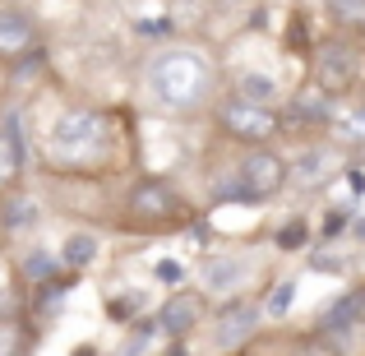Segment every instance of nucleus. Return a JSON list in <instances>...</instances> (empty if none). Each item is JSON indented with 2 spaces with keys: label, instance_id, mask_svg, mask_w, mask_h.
<instances>
[{
  "label": "nucleus",
  "instance_id": "nucleus-1",
  "mask_svg": "<svg viewBox=\"0 0 365 356\" xmlns=\"http://www.w3.org/2000/svg\"><path fill=\"white\" fill-rule=\"evenodd\" d=\"M148 93L158 107L176 111V116H190V111L208 107L217 93V74L208 65L204 51L195 46H171V51H158L148 65Z\"/></svg>",
  "mask_w": 365,
  "mask_h": 356
},
{
  "label": "nucleus",
  "instance_id": "nucleus-2",
  "mask_svg": "<svg viewBox=\"0 0 365 356\" xmlns=\"http://www.w3.org/2000/svg\"><path fill=\"white\" fill-rule=\"evenodd\" d=\"M111 139H116V121L107 111L70 107L46 134V158L56 167H102L111 158Z\"/></svg>",
  "mask_w": 365,
  "mask_h": 356
},
{
  "label": "nucleus",
  "instance_id": "nucleus-3",
  "mask_svg": "<svg viewBox=\"0 0 365 356\" xmlns=\"http://www.w3.org/2000/svg\"><path fill=\"white\" fill-rule=\"evenodd\" d=\"M292 185V162L273 148H245V158L236 162V176L217 190L222 204H264V199L282 195Z\"/></svg>",
  "mask_w": 365,
  "mask_h": 356
},
{
  "label": "nucleus",
  "instance_id": "nucleus-4",
  "mask_svg": "<svg viewBox=\"0 0 365 356\" xmlns=\"http://www.w3.org/2000/svg\"><path fill=\"white\" fill-rule=\"evenodd\" d=\"M282 111L277 107H264V102H250V98H227L217 107V130L227 139L245 143V148H273V139L282 134Z\"/></svg>",
  "mask_w": 365,
  "mask_h": 356
},
{
  "label": "nucleus",
  "instance_id": "nucleus-5",
  "mask_svg": "<svg viewBox=\"0 0 365 356\" xmlns=\"http://www.w3.org/2000/svg\"><path fill=\"white\" fill-rule=\"evenodd\" d=\"M310 83L319 93H329L333 102L351 98V88L361 83V51L351 42H342V37H333V42H324L319 51H314V65H310Z\"/></svg>",
  "mask_w": 365,
  "mask_h": 356
},
{
  "label": "nucleus",
  "instance_id": "nucleus-6",
  "mask_svg": "<svg viewBox=\"0 0 365 356\" xmlns=\"http://www.w3.org/2000/svg\"><path fill=\"white\" fill-rule=\"evenodd\" d=\"M264 315L255 301H222L213 310V342L222 352H241V342H250L259 329H264Z\"/></svg>",
  "mask_w": 365,
  "mask_h": 356
},
{
  "label": "nucleus",
  "instance_id": "nucleus-7",
  "mask_svg": "<svg viewBox=\"0 0 365 356\" xmlns=\"http://www.w3.org/2000/svg\"><path fill=\"white\" fill-rule=\"evenodd\" d=\"M130 218L143 227H167L180 218V195L167 180H139L130 190Z\"/></svg>",
  "mask_w": 365,
  "mask_h": 356
},
{
  "label": "nucleus",
  "instance_id": "nucleus-8",
  "mask_svg": "<svg viewBox=\"0 0 365 356\" xmlns=\"http://www.w3.org/2000/svg\"><path fill=\"white\" fill-rule=\"evenodd\" d=\"M33 51H37V24L24 9L0 5V61H24Z\"/></svg>",
  "mask_w": 365,
  "mask_h": 356
},
{
  "label": "nucleus",
  "instance_id": "nucleus-9",
  "mask_svg": "<svg viewBox=\"0 0 365 356\" xmlns=\"http://www.w3.org/2000/svg\"><path fill=\"white\" fill-rule=\"evenodd\" d=\"M333 176H338V148H329V143H310L292 162V185H301V190H319Z\"/></svg>",
  "mask_w": 365,
  "mask_h": 356
},
{
  "label": "nucleus",
  "instance_id": "nucleus-10",
  "mask_svg": "<svg viewBox=\"0 0 365 356\" xmlns=\"http://www.w3.org/2000/svg\"><path fill=\"white\" fill-rule=\"evenodd\" d=\"M245 273H250V264L241 255H213V259H204V268H199V287L232 301V292H241Z\"/></svg>",
  "mask_w": 365,
  "mask_h": 356
},
{
  "label": "nucleus",
  "instance_id": "nucleus-11",
  "mask_svg": "<svg viewBox=\"0 0 365 356\" xmlns=\"http://www.w3.org/2000/svg\"><path fill=\"white\" fill-rule=\"evenodd\" d=\"M199 320H204V296L199 292H176V296H167V305L158 310V329L171 333V338H185Z\"/></svg>",
  "mask_w": 365,
  "mask_h": 356
},
{
  "label": "nucleus",
  "instance_id": "nucleus-12",
  "mask_svg": "<svg viewBox=\"0 0 365 356\" xmlns=\"http://www.w3.org/2000/svg\"><path fill=\"white\" fill-rule=\"evenodd\" d=\"M329 134L338 148H365V98H342L329 116Z\"/></svg>",
  "mask_w": 365,
  "mask_h": 356
},
{
  "label": "nucleus",
  "instance_id": "nucleus-13",
  "mask_svg": "<svg viewBox=\"0 0 365 356\" xmlns=\"http://www.w3.org/2000/svg\"><path fill=\"white\" fill-rule=\"evenodd\" d=\"M24 130H19V116H5L0 121V190L19 185V176H24Z\"/></svg>",
  "mask_w": 365,
  "mask_h": 356
},
{
  "label": "nucleus",
  "instance_id": "nucleus-14",
  "mask_svg": "<svg viewBox=\"0 0 365 356\" xmlns=\"http://www.w3.org/2000/svg\"><path fill=\"white\" fill-rule=\"evenodd\" d=\"M19 273H24V283H33V287H51L56 278L65 273V264H61V255H51V250H28L24 264H19Z\"/></svg>",
  "mask_w": 365,
  "mask_h": 356
},
{
  "label": "nucleus",
  "instance_id": "nucleus-15",
  "mask_svg": "<svg viewBox=\"0 0 365 356\" xmlns=\"http://www.w3.org/2000/svg\"><path fill=\"white\" fill-rule=\"evenodd\" d=\"M93 259H98V236L93 232H70L61 245V264L65 273H79V268H88Z\"/></svg>",
  "mask_w": 365,
  "mask_h": 356
},
{
  "label": "nucleus",
  "instance_id": "nucleus-16",
  "mask_svg": "<svg viewBox=\"0 0 365 356\" xmlns=\"http://www.w3.org/2000/svg\"><path fill=\"white\" fill-rule=\"evenodd\" d=\"M0 223H5V232H24V227L37 223V199L33 195H9L5 204H0Z\"/></svg>",
  "mask_w": 365,
  "mask_h": 356
},
{
  "label": "nucleus",
  "instance_id": "nucleus-17",
  "mask_svg": "<svg viewBox=\"0 0 365 356\" xmlns=\"http://www.w3.org/2000/svg\"><path fill=\"white\" fill-rule=\"evenodd\" d=\"M236 98H250V102H264V107H277V83L268 74H241V88Z\"/></svg>",
  "mask_w": 365,
  "mask_h": 356
},
{
  "label": "nucleus",
  "instance_id": "nucleus-18",
  "mask_svg": "<svg viewBox=\"0 0 365 356\" xmlns=\"http://www.w3.org/2000/svg\"><path fill=\"white\" fill-rule=\"evenodd\" d=\"M324 9H329V19L342 24V28L365 24V0H324Z\"/></svg>",
  "mask_w": 365,
  "mask_h": 356
},
{
  "label": "nucleus",
  "instance_id": "nucleus-19",
  "mask_svg": "<svg viewBox=\"0 0 365 356\" xmlns=\"http://www.w3.org/2000/svg\"><path fill=\"white\" fill-rule=\"evenodd\" d=\"M292 296H296V283L287 278V283H277V287H273V296H268V305H264V310L273 315V320H282V315H287V305H292Z\"/></svg>",
  "mask_w": 365,
  "mask_h": 356
},
{
  "label": "nucleus",
  "instance_id": "nucleus-20",
  "mask_svg": "<svg viewBox=\"0 0 365 356\" xmlns=\"http://www.w3.org/2000/svg\"><path fill=\"white\" fill-rule=\"evenodd\" d=\"M277 245H282V250L305 245V223H287V227H282V236H277Z\"/></svg>",
  "mask_w": 365,
  "mask_h": 356
},
{
  "label": "nucleus",
  "instance_id": "nucleus-21",
  "mask_svg": "<svg viewBox=\"0 0 365 356\" xmlns=\"http://www.w3.org/2000/svg\"><path fill=\"white\" fill-rule=\"evenodd\" d=\"M310 264L319 268V273H329V268H342V264H347V255H342V250H319Z\"/></svg>",
  "mask_w": 365,
  "mask_h": 356
},
{
  "label": "nucleus",
  "instance_id": "nucleus-22",
  "mask_svg": "<svg viewBox=\"0 0 365 356\" xmlns=\"http://www.w3.org/2000/svg\"><path fill=\"white\" fill-rule=\"evenodd\" d=\"M180 278H185V268H180V264H176V259H162V264H158V283H167V287H176V283H180Z\"/></svg>",
  "mask_w": 365,
  "mask_h": 356
},
{
  "label": "nucleus",
  "instance_id": "nucleus-23",
  "mask_svg": "<svg viewBox=\"0 0 365 356\" xmlns=\"http://www.w3.org/2000/svg\"><path fill=\"white\" fill-rule=\"evenodd\" d=\"M0 356H9V333L0 329Z\"/></svg>",
  "mask_w": 365,
  "mask_h": 356
},
{
  "label": "nucleus",
  "instance_id": "nucleus-24",
  "mask_svg": "<svg viewBox=\"0 0 365 356\" xmlns=\"http://www.w3.org/2000/svg\"><path fill=\"white\" fill-rule=\"evenodd\" d=\"M0 292H5V264H0Z\"/></svg>",
  "mask_w": 365,
  "mask_h": 356
},
{
  "label": "nucleus",
  "instance_id": "nucleus-25",
  "mask_svg": "<svg viewBox=\"0 0 365 356\" xmlns=\"http://www.w3.org/2000/svg\"><path fill=\"white\" fill-rule=\"evenodd\" d=\"M361 324H365V296H361Z\"/></svg>",
  "mask_w": 365,
  "mask_h": 356
},
{
  "label": "nucleus",
  "instance_id": "nucleus-26",
  "mask_svg": "<svg viewBox=\"0 0 365 356\" xmlns=\"http://www.w3.org/2000/svg\"><path fill=\"white\" fill-rule=\"evenodd\" d=\"M356 232H361V240H365V223H361V227H356Z\"/></svg>",
  "mask_w": 365,
  "mask_h": 356
},
{
  "label": "nucleus",
  "instance_id": "nucleus-27",
  "mask_svg": "<svg viewBox=\"0 0 365 356\" xmlns=\"http://www.w3.org/2000/svg\"><path fill=\"white\" fill-rule=\"evenodd\" d=\"M227 356H245V352H227Z\"/></svg>",
  "mask_w": 365,
  "mask_h": 356
}]
</instances>
